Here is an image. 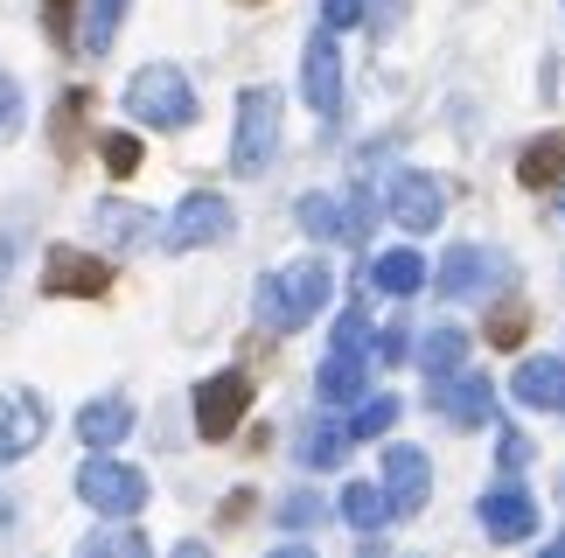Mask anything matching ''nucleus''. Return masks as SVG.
Here are the masks:
<instances>
[{
    "instance_id": "nucleus-7",
    "label": "nucleus",
    "mask_w": 565,
    "mask_h": 558,
    "mask_svg": "<svg viewBox=\"0 0 565 558\" xmlns=\"http://www.w3.org/2000/svg\"><path fill=\"white\" fill-rule=\"evenodd\" d=\"M42 293L105 300V293H113V266L92 259V251H77V245H50V251H42Z\"/></svg>"
},
{
    "instance_id": "nucleus-24",
    "label": "nucleus",
    "mask_w": 565,
    "mask_h": 558,
    "mask_svg": "<svg viewBox=\"0 0 565 558\" xmlns=\"http://www.w3.org/2000/svg\"><path fill=\"white\" fill-rule=\"evenodd\" d=\"M482 335L495 342V350H516V342L531 335V308H524V300H516V293H503V300H495V308H489Z\"/></svg>"
},
{
    "instance_id": "nucleus-15",
    "label": "nucleus",
    "mask_w": 565,
    "mask_h": 558,
    "mask_svg": "<svg viewBox=\"0 0 565 558\" xmlns=\"http://www.w3.org/2000/svg\"><path fill=\"white\" fill-rule=\"evenodd\" d=\"M92 224H98V238L105 245H113V251H147V245H154V217H147V210L140 203H98L92 210Z\"/></svg>"
},
{
    "instance_id": "nucleus-10",
    "label": "nucleus",
    "mask_w": 565,
    "mask_h": 558,
    "mask_svg": "<svg viewBox=\"0 0 565 558\" xmlns=\"http://www.w3.org/2000/svg\"><path fill=\"white\" fill-rule=\"evenodd\" d=\"M300 92H308V105L321 119L342 112V50H335V29H315L308 56H300Z\"/></svg>"
},
{
    "instance_id": "nucleus-39",
    "label": "nucleus",
    "mask_w": 565,
    "mask_h": 558,
    "mask_svg": "<svg viewBox=\"0 0 565 558\" xmlns=\"http://www.w3.org/2000/svg\"><path fill=\"white\" fill-rule=\"evenodd\" d=\"M558 224H565V196H558Z\"/></svg>"
},
{
    "instance_id": "nucleus-21",
    "label": "nucleus",
    "mask_w": 565,
    "mask_h": 558,
    "mask_svg": "<svg viewBox=\"0 0 565 558\" xmlns=\"http://www.w3.org/2000/svg\"><path fill=\"white\" fill-rule=\"evenodd\" d=\"M321 398L329 405L363 398V350H329V363H321Z\"/></svg>"
},
{
    "instance_id": "nucleus-23",
    "label": "nucleus",
    "mask_w": 565,
    "mask_h": 558,
    "mask_svg": "<svg viewBox=\"0 0 565 558\" xmlns=\"http://www.w3.org/2000/svg\"><path fill=\"white\" fill-rule=\"evenodd\" d=\"M371 279H377L384 293H419V287H426V259H419L412 245H405V251H384V259L371 266Z\"/></svg>"
},
{
    "instance_id": "nucleus-36",
    "label": "nucleus",
    "mask_w": 565,
    "mask_h": 558,
    "mask_svg": "<svg viewBox=\"0 0 565 558\" xmlns=\"http://www.w3.org/2000/svg\"><path fill=\"white\" fill-rule=\"evenodd\" d=\"M21 238H29V230H21V217L0 224V287H8V272H14V259H21Z\"/></svg>"
},
{
    "instance_id": "nucleus-18",
    "label": "nucleus",
    "mask_w": 565,
    "mask_h": 558,
    "mask_svg": "<svg viewBox=\"0 0 565 558\" xmlns=\"http://www.w3.org/2000/svg\"><path fill=\"white\" fill-rule=\"evenodd\" d=\"M391 517H398V509H391L384 489H371V482H350V489H342V524H350L356 538H377Z\"/></svg>"
},
{
    "instance_id": "nucleus-14",
    "label": "nucleus",
    "mask_w": 565,
    "mask_h": 558,
    "mask_svg": "<svg viewBox=\"0 0 565 558\" xmlns=\"http://www.w3.org/2000/svg\"><path fill=\"white\" fill-rule=\"evenodd\" d=\"M433 405H440V412L454 419V426H489L495 419V384L489 377H461V371H454V377H433Z\"/></svg>"
},
{
    "instance_id": "nucleus-5",
    "label": "nucleus",
    "mask_w": 565,
    "mask_h": 558,
    "mask_svg": "<svg viewBox=\"0 0 565 558\" xmlns=\"http://www.w3.org/2000/svg\"><path fill=\"white\" fill-rule=\"evenodd\" d=\"M77 496L98 509V517H134V509L147 503V475L140 468H126V461H105V454H92L77 468Z\"/></svg>"
},
{
    "instance_id": "nucleus-22",
    "label": "nucleus",
    "mask_w": 565,
    "mask_h": 558,
    "mask_svg": "<svg viewBox=\"0 0 565 558\" xmlns=\"http://www.w3.org/2000/svg\"><path fill=\"white\" fill-rule=\"evenodd\" d=\"M119 14H126V0H84L77 50H84V56H105V50H113V35H119Z\"/></svg>"
},
{
    "instance_id": "nucleus-12",
    "label": "nucleus",
    "mask_w": 565,
    "mask_h": 558,
    "mask_svg": "<svg viewBox=\"0 0 565 558\" xmlns=\"http://www.w3.org/2000/svg\"><path fill=\"white\" fill-rule=\"evenodd\" d=\"M384 496H391L398 517L426 509V496H433V461L419 454V447H384Z\"/></svg>"
},
{
    "instance_id": "nucleus-32",
    "label": "nucleus",
    "mask_w": 565,
    "mask_h": 558,
    "mask_svg": "<svg viewBox=\"0 0 565 558\" xmlns=\"http://www.w3.org/2000/svg\"><path fill=\"white\" fill-rule=\"evenodd\" d=\"M335 350H363V356H371V321H363V308H350L335 321Z\"/></svg>"
},
{
    "instance_id": "nucleus-4",
    "label": "nucleus",
    "mask_w": 565,
    "mask_h": 558,
    "mask_svg": "<svg viewBox=\"0 0 565 558\" xmlns=\"http://www.w3.org/2000/svg\"><path fill=\"white\" fill-rule=\"evenodd\" d=\"M433 287H440L447 300H489V293L510 287V259L489 251V245H454L440 259V272H433Z\"/></svg>"
},
{
    "instance_id": "nucleus-35",
    "label": "nucleus",
    "mask_w": 565,
    "mask_h": 558,
    "mask_svg": "<svg viewBox=\"0 0 565 558\" xmlns=\"http://www.w3.org/2000/svg\"><path fill=\"white\" fill-rule=\"evenodd\" d=\"M71 8H77V0H42V29H50L56 42H71L77 29H71Z\"/></svg>"
},
{
    "instance_id": "nucleus-31",
    "label": "nucleus",
    "mask_w": 565,
    "mask_h": 558,
    "mask_svg": "<svg viewBox=\"0 0 565 558\" xmlns=\"http://www.w3.org/2000/svg\"><path fill=\"white\" fill-rule=\"evenodd\" d=\"M279 524H287V530H315L321 524V496H308V489L287 496V503H279Z\"/></svg>"
},
{
    "instance_id": "nucleus-1",
    "label": "nucleus",
    "mask_w": 565,
    "mask_h": 558,
    "mask_svg": "<svg viewBox=\"0 0 565 558\" xmlns=\"http://www.w3.org/2000/svg\"><path fill=\"white\" fill-rule=\"evenodd\" d=\"M329 293H335V272L321 259H300L287 272L258 279V321H266V329H300V321H315L329 308Z\"/></svg>"
},
{
    "instance_id": "nucleus-40",
    "label": "nucleus",
    "mask_w": 565,
    "mask_h": 558,
    "mask_svg": "<svg viewBox=\"0 0 565 558\" xmlns=\"http://www.w3.org/2000/svg\"><path fill=\"white\" fill-rule=\"evenodd\" d=\"M245 8H258V0H245Z\"/></svg>"
},
{
    "instance_id": "nucleus-19",
    "label": "nucleus",
    "mask_w": 565,
    "mask_h": 558,
    "mask_svg": "<svg viewBox=\"0 0 565 558\" xmlns=\"http://www.w3.org/2000/svg\"><path fill=\"white\" fill-rule=\"evenodd\" d=\"M516 182L524 189H558L565 182V133H545L516 154Z\"/></svg>"
},
{
    "instance_id": "nucleus-27",
    "label": "nucleus",
    "mask_w": 565,
    "mask_h": 558,
    "mask_svg": "<svg viewBox=\"0 0 565 558\" xmlns=\"http://www.w3.org/2000/svg\"><path fill=\"white\" fill-rule=\"evenodd\" d=\"M391 419H398V398H363L356 419H350V440H377Z\"/></svg>"
},
{
    "instance_id": "nucleus-20",
    "label": "nucleus",
    "mask_w": 565,
    "mask_h": 558,
    "mask_svg": "<svg viewBox=\"0 0 565 558\" xmlns=\"http://www.w3.org/2000/svg\"><path fill=\"white\" fill-rule=\"evenodd\" d=\"M412 356H419V371H426V377H454V371L468 363V335H461V329H426Z\"/></svg>"
},
{
    "instance_id": "nucleus-16",
    "label": "nucleus",
    "mask_w": 565,
    "mask_h": 558,
    "mask_svg": "<svg viewBox=\"0 0 565 558\" xmlns=\"http://www.w3.org/2000/svg\"><path fill=\"white\" fill-rule=\"evenodd\" d=\"M510 391L524 398L531 412H565V363H558V356H531V363H516Z\"/></svg>"
},
{
    "instance_id": "nucleus-13",
    "label": "nucleus",
    "mask_w": 565,
    "mask_h": 558,
    "mask_svg": "<svg viewBox=\"0 0 565 558\" xmlns=\"http://www.w3.org/2000/svg\"><path fill=\"white\" fill-rule=\"evenodd\" d=\"M482 530H489L495 545H524V538H537V503H531V489H516V482L489 489V496H482Z\"/></svg>"
},
{
    "instance_id": "nucleus-25",
    "label": "nucleus",
    "mask_w": 565,
    "mask_h": 558,
    "mask_svg": "<svg viewBox=\"0 0 565 558\" xmlns=\"http://www.w3.org/2000/svg\"><path fill=\"white\" fill-rule=\"evenodd\" d=\"M300 230L321 238V245H335L342 230H350V210H342L335 196H300Z\"/></svg>"
},
{
    "instance_id": "nucleus-30",
    "label": "nucleus",
    "mask_w": 565,
    "mask_h": 558,
    "mask_svg": "<svg viewBox=\"0 0 565 558\" xmlns=\"http://www.w3.org/2000/svg\"><path fill=\"white\" fill-rule=\"evenodd\" d=\"M21 112H29V105H21V84L0 71V147H8L14 133H21Z\"/></svg>"
},
{
    "instance_id": "nucleus-28",
    "label": "nucleus",
    "mask_w": 565,
    "mask_h": 558,
    "mask_svg": "<svg viewBox=\"0 0 565 558\" xmlns=\"http://www.w3.org/2000/svg\"><path fill=\"white\" fill-rule=\"evenodd\" d=\"M98 154H105V168H113V175H140V133H105Z\"/></svg>"
},
{
    "instance_id": "nucleus-17",
    "label": "nucleus",
    "mask_w": 565,
    "mask_h": 558,
    "mask_svg": "<svg viewBox=\"0 0 565 558\" xmlns=\"http://www.w3.org/2000/svg\"><path fill=\"white\" fill-rule=\"evenodd\" d=\"M126 433H134V405H126V398H98V405L77 412V440L84 447H119Z\"/></svg>"
},
{
    "instance_id": "nucleus-29",
    "label": "nucleus",
    "mask_w": 565,
    "mask_h": 558,
    "mask_svg": "<svg viewBox=\"0 0 565 558\" xmlns=\"http://www.w3.org/2000/svg\"><path fill=\"white\" fill-rule=\"evenodd\" d=\"M92 558H140L147 551V538L140 530H92V545H84Z\"/></svg>"
},
{
    "instance_id": "nucleus-33",
    "label": "nucleus",
    "mask_w": 565,
    "mask_h": 558,
    "mask_svg": "<svg viewBox=\"0 0 565 558\" xmlns=\"http://www.w3.org/2000/svg\"><path fill=\"white\" fill-rule=\"evenodd\" d=\"M371 14V0H321V29H356Z\"/></svg>"
},
{
    "instance_id": "nucleus-37",
    "label": "nucleus",
    "mask_w": 565,
    "mask_h": 558,
    "mask_svg": "<svg viewBox=\"0 0 565 558\" xmlns=\"http://www.w3.org/2000/svg\"><path fill=\"white\" fill-rule=\"evenodd\" d=\"M495 461H503V475H516V468H531V440H524V433H503V447H495Z\"/></svg>"
},
{
    "instance_id": "nucleus-34",
    "label": "nucleus",
    "mask_w": 565,
    "mask_h": 558,
    "mask_svg": "<svg viewBox=\"0 0 565 558\" xmlns=\"http://www.w3.org/2000/svg\"><path fill=\"white\" fill-rule=\"evenodd\" d=\"M377 356H384V363H405V356H412V329H405V321L377 329Z\"/></svg>"
},
{
    "instance_id": "nucleus-8",
    "label": "nucleus",
    "mask_w": 565,
    "mask_h": 558,
    "mask_svg": "<svg viewBox=\"0 0 565 558\" xmlns=\"http://www.w3.org/2000/svg\"><path fill=\"white\" fill-rule=\"evenodd\" d=\"M252 405V377L245 371H216L210 384H195V433L203 440H231L237 419Z\"/></svg>"
},
{
    "instance_id": "nucleus-3",
    "label": "nucleus",
    "mask_w": 565,
    "mask_h": 558,
    "mask_svg": "<svg viewBox=\"0 0 565 558\" xmlns=\"http://www.w3.org/2000/svg\"><path fill=\"white\" fill-rule=\"evenodd\" d=\"M279 154V92L273 84H252L237 98V133H231V168L237 175H266Z\"/></svg>"
},
{
    "instance_id": "nucleus-9",
    "label": "nucleus",
    "mask_w": 565,
    "mask_h": 558,
    "mask_svg": "<svg viewBox=\"0 0 565 558\" xmlns=\"http://www.w3.org/2000/svg\"><path fill=\"white\" fill-rule=\"evenodd\" d=\"M384 203H391V224L412 230V238H426V230L440 224V210H447L440 182L419 175V168H398V175H391V189H384Z\"/></svg>"
},
{
    "instance_id": "nucleus-26",
    "label": "nucleus",
    "mask_w": 565,
    "mask_h": 558,
    "mask_svg": "<svg viewBox=\"0 0 565 558\" xmlns=\"http://www.w3.org/2000/svg\"><path fill=\"white\" fill-rule=\"evenodd\" d=\"M342 454H350V433H342V426H315L308 447H300L308 468H342Z\"/></svg>"
},
{
    "instance_id": "nucleus-2",
    "label": "nucleus",
    "mask_w": 565,
    "mask_h": 558,
    "mask_svg": "<svg viewBox=\"0 0 565 558\" xmlns=\"http://www.w3.org/2000/svg\"><path fill=\"white\" fill-rule=\"evenodd\" d=\"M126 112L140 126H154V133H182L195 119V92H189V77L175 63H147V71H134V84H126Z\"/></svg>"
},
{
    "instance_id": "nucleus-38",
    "label": "nucleus",
    "mask_w": 565,
    "mask_h": 558,
    "mask_svg": "<svg viewBox=\"0 0 565 558\" xmlns=\"http://www.w3.org/2000/svg\"><path fill=\"white\" fill-rule=\"evenodd\" d=\"M398 0H371V14H363V29H371V35H391V29H398Z\"/></svg>"
},
{
    "instance_id": "nucleus-11",
    "label": "nucleus",
    "mask_w": 565,
    "mask_h": 558,
    "mask_svg": "<svg viewBox=\"0 0 565 558\" xmlns=\"http://www.w3.org/2000/svg\"><path fill=\"white\" fill-rule=\"evenodd\" d=\"M42 433H50V405H42L35 391L0 398V468H14L29 447H42Z\"/></svg>"
},
{
    "instance_id": "nucleus-6",
    "label": "nucleus",
    "mask_w": 565,
    "mask_h": 558,
    "mask_svg": "<svg viewBox=\"0 0 565 558\" xmlns=\"http://www.w3.org/2000/svg\"><path fill=\"white\" fill-rule=\"evenodd\" d=\"M231 203L224 196H210V189H195V196H182L175 203V217H168V230H161V245L168 251H203V245H224L231 238Z\"/></svg>"
}]
</instances>
